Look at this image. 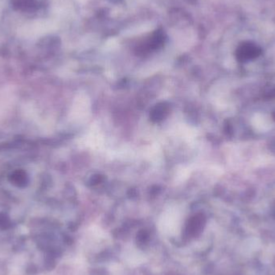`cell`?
<instances>
[{
  "label": "cell",
  "mask_w": 275,
  "mask_h": 275,
  "mask_svg": "<svg viewBox=\"0 0 275 275\" xmlns=\"http://www.w3.org/2000/svg\"><path fill=\"white\" fill-rule=\"evenodd\" d=\"M164 111H165V110H164V108H161V110H160V112H164ZM157 114H158V117H160V116L163 115V113H160V112H158Z\"/></svg>",
  "instance_id": "3957f363"
},
{
  "label": "cell",
  "mask_w": 275,
  "mask_h": 275,
  "mask_svg": "<svg viewBox=\"0 0 275 275\" xmlns=\"http://www.w3.org/2000/svg\"><path fill=\"white\" fill-rule=\"evenodd\" d=\"M259 246V240L258 239H250V240H247L245 242L244 248L246 251L253 252V251H255L257 249H258Z\"/></svg>",
  "instance_id": "6da1fadb"
},
{
  "label": "cell",
  "mask_w": 275,
  "mask_h": 275,
  "mask_svg": "<svg viewBox=\"0 0 275 275\" xmlns=\"http://www.w3.org/2000/svg\"><path fill=\"white\" fill-rule=\"evenodd\" d=\"M12 179H13L14 183H17L18 185H21L22 184L24 185L25 182H27L25 174L21 171H18L16 173L14 174Z\"/></svg>",
  "instance_id": "7a4b0ae2"
}]
</instances>
